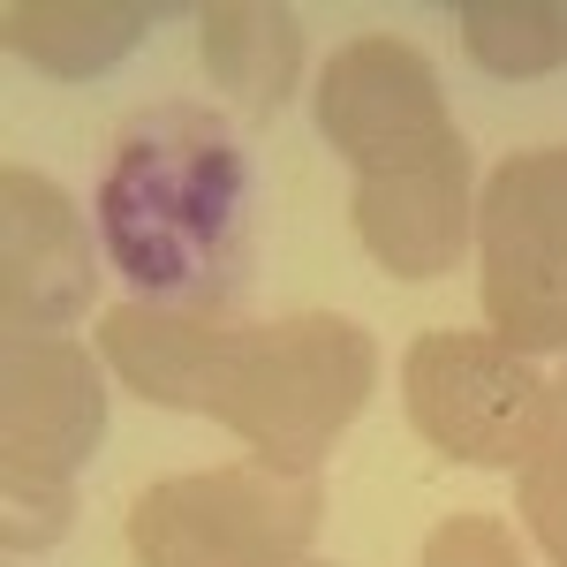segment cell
<instances>
[{"label":"cell","mask_w":567,"mask_h":567,"mask_svg":"<svg viewBox=\"0 0 567 567\" xmlns=\"http://www.w3.org/2000/svg\"><path fill=\"white\" fill-rule=\"evenodd\" d=\"M258 235V175L205 106H152L99 182V243L152 303L213 310L243 288Z\"/></svg>","instance_id":"6da1fadb"}]
</instances>
